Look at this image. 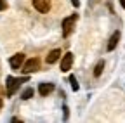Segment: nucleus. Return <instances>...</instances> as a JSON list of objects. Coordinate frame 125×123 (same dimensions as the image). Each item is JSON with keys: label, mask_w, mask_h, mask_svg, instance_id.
<instances>
[{"label": "nucleus", "mask_w": 125, "mask_h": 123, "mask_svg": "<svg viewBox=\"0 0 125 123\" xmlns=\"http://www.w3.org/2000/svg\"><path fill=\"white\" fill-rule=\"evenodd\" d=\"M28 82V76H23V78H14V76H7V95L12 97L16 94V90L19 88L21 83Z\"/></svg>", "instance_id": "obj_1"}, {"label": "nucleus", "mask_w": 125, "mask_h": 123, "mask_svg": "<svg viewBox=\"0 0 125 123\" xmlns=\"http://www.w3.org/2000/svg\"><path fill=\"white\" fill-rule=\"evenodd\" d=\"M21 68H23V73H35L40 69V61L37 57H31V59L24 61Z\"/></svg>", "instance_id": "obj_2"}, {"label": "nucleus", "mask_w": 125, "mask_h": 123, "mask_svg": "<svg viewBox=\"0 0 125 123\" xmlns=\"http://www.w3.org/2000/svg\"><path fill=\"white\" fill-rule=\"evenodd\" d=\"M75 23H76V14L62 19V35H64V37H70V33L73 31V28H75Z\"/></svg>", "instance_id": "obj_3"}, {"label": "nucleus", "mask_w": 125, "mask_h": 123, "mask_svg": "<svg viewBox=\"0 0 125 123\" xmlns=\"http://www.w3.org/2000/svg\"><path fill=\"white\" fill-rule=\"evenodd\" d=\"M71 64H73V54L71 52H66L61 59V71L62 73H68L71 69Z\"/></svg>", "instance_id": "obj_4"}, {"label": "nucleus", "mask_w": 125, "mask_h": 123, "mask_svg": "<svg viewBox=\"0 0 125 123\" xmlns=\"http://www.w3.org/2000/svg\"><path fill=\"white\" fill-rule=\"evenodd\" d=\"M31 4H33V7L38 12H42V14L51 10V2H49V0H31Z\"/></svg>", "instance_id": "obj_5"}, {"label": "nucleus", "mask_w": 125, "mask_h": 123, "mask_svg": "<svg viewBox=\"0 0 125 123\" xmlns=\"http://www.w3.org/2000/svg\"><path fill=\"white\" fill-rule=\"evenodd\" d=\"M23 63H24V54H21V52L14 54V56L10 57V61H9V64H10L12 69H19V68L23 66Z\"/></svg>", "instance_id": "obj_6"}, {"label": "nucleus", "mask_w": 125, "mask_h": 123, "mask_svg": "<svg viewBox=\"0 0 125 123\" xmlns=\"http://www.w3.org/2000/svg\"><path fill=\"white\" fill-rule=\"evenodd\" d=\"M59 59H61V49H54V50L49 52V56L45 57V63L47 64H54L56 61H59Z\"/></svg>", "instance_id": "obj_7"}, {"label": "nucleus", "mask_w": 125, "mask_h": 123, "mask_svg": "<svg viewBox=\"0 0 125 123\" xmlns=\"http://www.w3.org/2000/svg\"><path fill=\"white\" fill-rule=\"evenodd\" d=\"M118 42H120V31H115L111 35V38H109V42H108V50H115Z\"/></svg>", "instance_id": "obj_8"}, {"label": "nucleus", "mask_w": 125, "mask_h": 123, "mask_svg": "<svg viewBox=\"0 0 125 123\" xmlns=\"http://www.w3.org/2000/svg\"><path fill=\"white\" fill-rule=\"evenodd\" d=\"M54 90V83H40L38 85V92H40V95H47V94H51V92Z\"/></svg>", "instance_id": "obj_9"}, {"label": "nucleus", "mask_w": 125, "mask_h": 123, "mask_svg": "<svg viewBox=\"0 0 125 123\" xmlns=\"http://www.w3.org/2000/svg\"><path fill=\"white\" fill-rule=\"evenodd\" d=\"M33 94H35V90L31 88V87H28V88H24V92L21 94V99H23V101H28V99L33 97Z\"/></svg>", "instance_id": "obj_10"}, {"label": "nucleus", "mask_w": 125, "mask_h": 123, "mask_svg": "<svg viewBox=\"0 0 125 123\" xmlns=\"http://www.w3.org/2000/svg\"><path fill=\"white\" fill-rule=\"evenodd\" d=\"M103 69H104V61H99V63L96 64V68H94V76H96V78H99L101 73H103Z\"/></svg>", "instance_id": "obj_11"}, {"label": "nucleus", "mask_w": 125, "mask_h": 123, "mask_svg": "<svg viewBox=\"0 0 125 123\" xmlns=\"http://www.w3.org/2000/svg\"><path fill=\"white\" fill-rule=\"evenodd\" d=\"M70 83H71V88H73L75 92H76L78 88H80V85H78V82H76V78H75V76H73V75L70 76Z\"/></svg>", "instance_id": "obj_12"}, {"label": "nucleus", "mask_w": 125, "mask_h": 123, "mask_svg": "<svg viewBox=\"0 0 125 123\" xmlns=\"http://www.w3.org/2000/svg\"><path fill=\"white\" fill-rule=\"evenodd\" d=\"M7 9V2L5 0H0V10H5Z\"/></svg>", "instance_id": "obj_13"}, {"label": "nucleus", "mask_w": 125, "mask_h": 123, "mask_svg": "<svg viewBox=\"0 0 125 123\" xmlns=\"http://www.w3.org/2000/svg\"><path fill=\"white\" fill-rule=\"evenodd\" d=\"M71 4H73V7L76 9V7H80V0H71Z\"/></svg>", "instance_id": "obj_14"}, {"label": "nucleus", "mask_w": 125, "mask_h": 123, "mask_svg": "<svg viewBox=\"0 0 125 123\" xmlns=\"http://www.w3.org/2000/svg\"><path fill=\"white\" fill-rule=\"evenodd\" d=\"M62 111H64V120H68V106L62 107Z\"/></svg>", "instance_id": "obj_15"}, {"label": "nucleus", "mask_w": 125, "mask_h": 123, "mask_svg": "<svg viewBox=\"0 0 125 123\" xmlns=\"http://www.w3.org/2000/svg\"><path fill=\"white\" fill-rule=\"evenodd\" d=\"M120 4H122V7L125 9V0H120Z\"/></svg>", "instance_id": "obj_16"}, {"label": "nucleus", "mask_w": 125, "mask_h": 123, "mask_svg": "<svg viewBox=\"0 0 125 123\" xmlns=\"http://www.w3.org/2000/svg\"><path fill=\"white\" fill-rule=\"evenodd\" d=\"M2 106H4V101H2V99H0V109H2Z\"/></svg>", "instance_id": "obj_17"}]
</instances>
